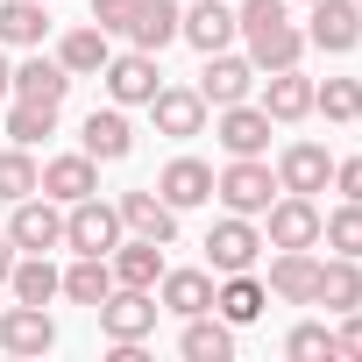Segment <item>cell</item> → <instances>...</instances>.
<instances>
[{"instance_id":"1","label":"cell","mask_w":362,"mask_h":362,"mask_svg":"<svg viewBox=\"0 0 362 362\" xmlns=\"http://www.w3.org/2000/svg\"><path fill=\"white\" fill-rule=\"evenodd\" d=\"M235 22H242V43H249V64H256V71H291V64L313 50L284 0H242Z\"/></svg>"},{"instance_id":"2","label":"cell","mask_w":362,"mask_h":362,"mask_svg":"<svg viewBox=\"0 0 362 362\" xmlns=\"http://www.w3.org/2000/svg\"><path fill=\"white\" fill-rule=\"evenodd\" d=\"M8 242H15L22 256H50V249H64V206H57L50 192L15 199V214H8Z\"/></svg>"},{"instance_id":"3","label":"cell","mask_w":362,"mask_h":362,"mask_svg":"<svg viewBox=\"0 0 362 362\" xmlns=\"http://www.w3.org/2000/svg\"><path fill=\"white\" fill-rule=\"evenodd\" d=\"M121 235H128V228H121V206H107L100 192L64 206V249H78V256H114Z\"/></svg>"},{"instance_id":"4","label":"cell","mask_w":362,"mask_h":362,"mask_svg":"<svg viewBox=\"0 0 362 362\" xmlns=\"http://www.w3.org/2000/svg\"><path fill=\"white\" fill-rule=\"evenodd\" d=\"M214 199H221L228 214H249V221H256V214L277 199V170H270L263 156H235V163L214 177Z\"/></svg>"},{"instance_id":"5","label":"cell","mask_w":362,"mask_h":362,"mask_svg":"<svg viewBox=\"0 0 362 362\" xmlns=\"http://www.w3.org/2000/svg\"><path fill=\"white\" fill-rule=\"evenodd\" d=\"M263 249H320V206L305 192H277L263 206Z\"/></svg>"},{"instance_id":"6","label":"cell","mask_w":362,"mask_h":362,"mask_svg":"<svg viewBox=\"0 0 362 362\" xmlns=\"http://www.w3.org/2000/svg\"><path fill=\"white\" fill-rule=\"evenodd\" d=\"M93 313H100V334H107V341H149V334H156V313H163V305H156V291L114 284V291H107V298H100Z\"/></svg>"},{"instance_id":"7","label":"cell","mask_w":362,"mask_h":362,"mask_svg":"<svg viewBox=\"0 0 362 362\" xmlns=\"http://www.w3.org/2000/svg\"><path fill=\"white\" fill-rule=\"evenodd\" d=\"M256 256H263V235H256L249 214H228V221L206 228V270H214V277H228V270H256Z\"/></svg>"},{"instance_id":"8","label":"cell","mask_w":362,"mask_h":362,"mask_svg":"<svg viewBox=\"0 0 362 362\" xmlns=\"http://www.w3.org/2000/svg\"><path fill=\"white\" fill-rule=\"evenodd\" d=\"M305 43L327 50V57H348L362 43V8L355 0H313V15H305Z\"/></svg>"},{"instance_id":"9","label":"cell","mask_w":362,"mask_h":362,"mask_svg":"<svg viewBox=\"0 0 362 362\" xmlns=\"http://www.w3.org/2000/svg\"><path fill=\"white\" fill-rule=\"evenodd\" d=\"M100 78H107V100H114V107H149L156 86H163V71H156L149 50H121V57H107Z\"/></svg>"},{"instance_id":"10","label":"cell","mask_w":362,"mask_h":362,"mask_svg":"<svg viewBox=\"0 0 362 362\" xmlns=\"http://www.w3.org/2000/svg\"><path fill=\"white\" fill-rule=\"evenodd\" d=\"M270 114L263 107H249V100H235V107H214V142L228 149V156H263L270 149Z\"/></svg>"},{"instance_id":"11","label":"cell","mask_w":362,"mask_h":362,"mask_svg":"<svg viewBox=\"0 0 362 362\" xmlns=\"http://www.w3.org/2000/svg\"><path fill=\"white\" fill-rule=\"evenodd\" d=\"M149 121H156V135H170V142L206 135V100H199V86H156Z\"/></svg>"},{"instance_id":"12","label":"cell","mask_w":362,"mask_h":362,"mask_svg":"<svg viewBox=\"0 0 362 362\" xmlns=\"http://www.w3.org/2000/svg\"><path fill=\"white\" fill-rule=\"evenodd\" d=\"M177 36H185V43H192L199 57H214V50H235L242 22H235V8H228V0H199V8H185Z\"/></svg>"},{"instance_id":"13","label":"cell","mask_w":362,"mask_h":362,"mask_svg":"<svg viewBox=\"0 0 362 362\" xmlns=\"http://www.w3.org/2000/svg\"><path fill=\"white\" fill-rule=\"evenodd\" d=\"M0 348H8V355H50L57 348V320L43 313V305H8V313H0Z\"/></svg>"},{"instance_id":"14","label":"cell","mask_w":362,"mask_h":362,"mask_svg":"<svg viewBox=\"0 0 362 362\" xmlns=\"http://www.w3.org/2000/svg\"><path fill=\"white\" fill-rule=\"evenodd\" d=\"M313 284H320V256H313V249H277V256H270V277H263L270 298L313 305Z\"/></svg>"},{"instance_id":"15","label":"cell","mask_w":362,"mask_h":362,"mask_svg":"<svg viewBox=\"0 0 362 362\" xmlns=\"http://www.w3.org/2000/svg\"><path fill=\"white\" fill-rule=\"evenodd\" d=\"M36 192H50L57 206H71V199H93V192H100V163H93L86 149H71V156H50V163H43V177H36Z\"/></svg>"},{"instance_id":"16","label":"cell","mask_w":362,"mask_h":362,"mask_svg":"<svg viewBox=\"0 0 362 362\" xmlns=\"http://www.w3.org/2000/svg\"><path fill=\"white\" fill-rule=\"evenodd\" d=\"M334 185V156L320 149V142H291L284 156H277V192H327Z\"/></svg>"},{"instance_id":"17","label":"cell","mask_w":362,"mask_h":362,"mask_svg":"<svg viewBox=\"0 0 362 362\" xmlns=\"http://www.w3.org/2000/svg\"><path fill=\"white\" fill-rule=\"evenodd\" d=\"M249 86H256V64L235 57V50H214L206 71H199V100L206 107H235V100H249Z\"/></svg>"},{"instance_id":"18","label":"cell","mask_w":362,"mask_h":362,"mask_svg":"<svg viewBox=\"0 0 362 362\" xmlns=\"http://www.w3.org/2000/svg\"><path fill=\"white\" fill-rule=\"evenodd\" d=\"M121 206V228L128 235H142V242H177V206H163V192H121L114 199Z\"/></svg>"},{"instance_id":"19","label":"cell","mask_w":362,"mask_h":362,"mask_svg":"<svg viewBox=\"0 0 362 362\" xmlns=\"http://www.w3.org/2000/svg\"><path fill=\"white\" fill-rule=\"evenodd\" d=\"M156 192H163V206H206L214 199V163H199V156H170L163 163V177H156Z\"/></svg>"},{"instance_id":"20","label":"cell","mask_w":362,"mask_h":362,"mask_svg":"<svg viewBox=\"0 0 362 362\" xmlns=\"http://www.w3.org/2000/svg\"><path fill=\"white\" fill-rule=\"evenodd\" d=\"M78 149H86L93 163H121V156L135 149V128H128V114H121V107H93V114H86V135H78Z\"/></svg>"},{"instance_id":"21","label":"cell","mask_w":362,"mask_h":362,"mask_svg":"<svg viewBox=\"0 0 362 362\" xmlns=\"http://www.w3.org/2000/svg\"><path fill=\"white\" fill-rule=\"evenodd\" d=\"M263 305H270V291H263V277H249V270H228V277L214 284V313H221L228 327H256Z\"/></svg>"},{"instance_id":"22","label":"cell","mask_w":362,"mask_h":362,"mask_svg":"<svg viewBox=\"0 0 362 362\" xmlns=\"http://www.w3.org/2000/svg\"><path fill=\"white\" fill-rule=\"evenodd\" d=\"M156 305L192 320V313H214V270H163L156 277Z\"/></svg>"},{"instance_id":"23","label":"cell","mask_w":362,"mask_h":362,"mask_svg":"<svg viewBox=\"0 0 362 362\" xmlns=\"http://www.w3.org/2000/svg\"><path fill=\"white\" fill-rule=\"evenodd\" d=\"M107 263H114V284H135V291H156V277H163V242H142V235H121Z\"/></svg>"},{"instance_id":"24","label":"cell","mask_w":362,"mask_h":362,"mask_svg":"<svg viewBox=\"0 0 362 362\" xmlns=\"http://www.w3.org/2000/svg\"><path fill=\"white\" fill-rule=\"evenodd\" d=\"M177 355H185V362H228L235 355V327L221 313H192L185 334H177Z\"/></svg>"},{"instance_id":"25","label":"cell","mask_w":362,"mask_h":362,"mask_svg":"<svg viewBox=\"0 0 362 362\" xmlns=\"http://www.w3.org/2000/svg\"><path fill=\"white\" fill-rule=\"evenodd\" d=\"M263 114L277 121V128H291V121H305L313 114V78L291 64V71H270V86H263Z\"/></svg>"},{"instance_id":"26","label":"cell","mask_w":362,"mask_h":362,"mask_svg":"<svg viewBox=\"0 0 362 362\" xmlns=\"http://www.w3.org/2000/svg\"><path fill=\"white\" fill-rule=\"evenodd\" d=\"M313 305H327V313H355V305H362V256H334V263H320Z\"/></svg>"},{"instance_id":"27","label":"cell","mask_w":362,"mask_h":362,"mask_svg":"<svg viewBox=\"0 0 362 362\" xmlns=\"http://www.w3.org/2000/svg\"><path fill=\"white\" fill-rule=\"evenodd\" d=\"M177 22H185V8H177V0H142L135 22H128V43L156 57V50H170V43H177Z\"/></svg>"},{"instance_id":"28","label":"cell","mask_w":362,"mask_h":362,"mask_svg":"<svg viewBox=\"0 0 362 362\" xmlns=\"http://www.w3.org/2000/svg\"><path fill=\"white\" fill-rule=\"evenodd\" d=\"M50 0H0V43L8 50H36L43 36H50Z\"/></svg>"},{"instance_id":"29","label":"cell","mask_w":362,"mask_h":362,"mask_svg":"<svg viewBox=\"0 0 362 362\" xmlns=\"http://www.w3.org/2000/svg\"><path fill=\"white\" fill-rule=\"evenodd\" d=\"M107 57H114V50H107V29H100V22H86V29H71V36L57 43V64H64L71 78H100Z\"/></svg>"},{"instance_id":"30","label":"cell","mask_w":362,"mask_h":362,"mask_svg":"<svg viewBox=\"0 0 362 362\" xmlns=\"http://www.w3.org/2000/svg\"><path fill=\"white\" fill-rule=\"evenodd\" d=\"M8 291H15L22 305H50V298L64 291V270H57L50 256H15V270H8Z\"/></svg>"},{"instance_id":"31","label":"cell","mask_w":362,"mask_h":362,"mask_svg":"<svg viewBox=\"0 0 362 362\" xmlns=\"http://www.w3.org/2000/svg\"><path fill=\"white\" fill-rule=\"evenodd\" d=\"M64 93H71V71H64L57 57L15 64V100H50V107H64Z\"/></svg>"},{"instance_id":"32","label":"cell","mask_w":362,"mask_h":362,"mask_svg":"<svg viewBox=\"0 0 362 362\" xmlns=\"http://www.w3.org/2000/svg\"><path fill=\"white\" fill-rule=\"evenodd\" d=\"M107 291H114V263H107V256H78V263L64 270V298H71V305H100Z\"/></svg>"},{"instance_id":"33","label":"cell","mask_w":362,"mask_h":362,"mask_svg":"<svg viewBox=\"0 0 362 362\" xmlns=\"http://www.w3.org/2000/svg\"><path fill=\"white\" fill-rule=\"evenodd\" d=\"M43 135H57V107H50V100H15V107H8V142L36 149Z\"/></svg>"},{"instance_id":"34","label":"cell","mask_w":362,"mask_h":362,"mask_svg":"<svg viewBox=\"0 0 362 362\" xmlns=\"http://www.w3.org/2000/svg\"><path fill=\"white\" fill-rule=\"evenodd\" d=\"M320 242L334 256H362V199H341L334 214H320Z\"/></svg>"},{"instance_id":"35","label":"cell","mask_w":362,"mask_h":362,"mask_svg":"<svg viewBox=\"0 0 362 362\" xmlns=\"http://www.w3.org/2000/svg\"><path fill=\"white\" fill-rule=\"evenodd\" d=\"M313 114H327V121H362V78H327V86H313Z\"/></svg>"},{"instance_id":"36","label":"cell","mask_w":362,"mask_h":362,"mask_svg":"<svg viewBox=\"0 0 362 362\" xmlns=\"http://www.w3.org/2000/svg\"><path fill=\"white\" fill-rule=\"evenodd\" d=\"M36 177H43V170H36V156H29L22 142H15V149H0V199H8V206L36 192Z\"/></svg>"},{"instance_id":"37","label":"cell","mask_w":362,"mask_h":362,"mask_svg":"<svg viewBox=\"0 0 362 362\" xmlns=\"http://www.w3.org/2000/svg\"><path fill=\"white\" fill-rule=\"evenodd\" d=\"M284 355H291V362H334L341 348H334V327H320V320H298V327L284 334Z\"/></svg>"},{"instance_id":"38","label":"cell","mask_w":362,"mask_h":362,"mask_svg":"<svg viewBox=\"0 0 362 362\" xmlns=\"http://www.w3.org/2000/svg\"><path fill=\"white\" fill-rule=\"evenodd\" d=\"M135 8H142V0H93V22H100L107 36H128V22H135Z\"/></svg>"},{"instance_id":"39","label":"cell","mask_w":362,"mask_h":362,"mask_svg":"<svg viewBox=\"0 0 362 362\" xmlns=\"http://www.w3.org/2000/svg\"><path fill=\"white\" fill-rule=\"evenodd\" d=\"M334 348L362 362V305H355V313H341V327H334Z\"/></svg>"},{"instance_id":"40","label":"cell","mask_w":362,"mask_h":362,"mask_svg":"<svg viewBox=\"0 0 362 362\" xmlns=\"http://www.w3.org/2000/svg\"><path fill=\"white\" fill-rule=\"evenodd\" d=\"M334 192L341 199H362V156H341L334 163Z\"/></svg>"},{"instance_id":"41","label":"cell","mask_w":362,"mask_h":362,"mask_svg":"<svg viewBox=\"0 0 362 362\" xmlns=\"http://www.w3.org/2000/svg\"><path fill=\"white\" fill-rule=\"evenodd\" d=\"M15 256H22V249L8 242V228H0V284H8V270H15Z\"/></svg>"},{"instance_id":"42","label":"cell","mask_w":362,"mask_h":362,"mask_svg":"<svg viewBox=\"0 0 362 362\" xmlns=\"http://www.w3.org/2000/svg\"><path fill=\"white\" fill-rule=\"evenodd\" d=\"M0 100H15V64L0 57Z\"/></svg>"}]
</instances>
